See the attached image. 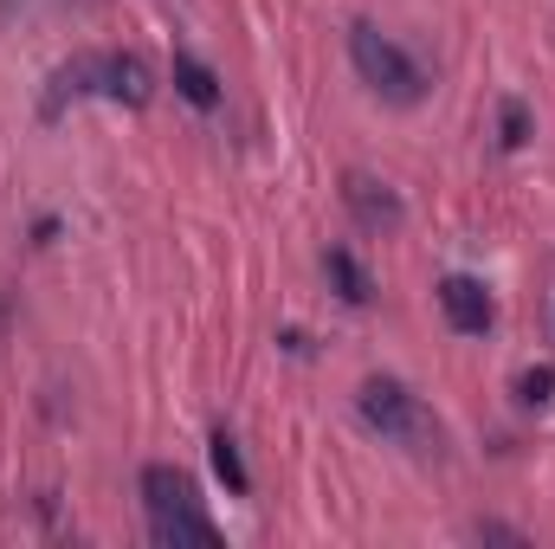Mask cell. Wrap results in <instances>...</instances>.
I'll use <instances>...</instances> for the list:
<instances>
[{
    "label": "cell",
    "instance_id": "cell-1",
    "mask_svg": "<svg viewBox=\"0 0 555 549\" xmlns=\"http://www.w3.org/2000/svg\"><path fill=\"white\" fill-rule=\"evenodd\" d=\"M142 511H149V537L162 549H214L220 544L214 518L194 498V478L175 472V465H149L142 472Z\"/></svg>",
    "mask_w": 555,
    "mask_h": 549
},
{
    "label": "cell",
    "instance_id": "cell-2",
    "mask_svg": "<svg viewBox=\"0 0 555 549\" xmlns=\"http://www.w3.org/2000/svg\"><path fill=\"white\" fill-rule=\"evenodd\" d=\"M356 408H362V420H369L382 439H395V446H414V452H433V446H439V420H433V408L420 401L414 388L388 382V375L362 382Z\"/></svg>",
    "mask_w": 555,
    "mask_h": 549
},
{
    "label": "cell",
    "instance_id": "cell-3",
    "mask_svg": "<svg viewBox=\"0 0 555 549\" xmlns=\"http://www.w3.org/2000/svg\"><path fill=\"white\" fill-rule=\"evenodd\" d=\"M349 59H356L362 85H369L375 98H388V104H401V111L426 98V72H420L382 26H356V33H349Z\"/></svg>",
    "mask_w": 555,
    "mask_h": 549
},
{
    "label": "cell",
    "instance_id": "cell-4",
    "mask_svg": "<svg viewBox=\"0 0 555 549\" xmlns=\"http://www.w3.org/2000/svg\"><path fill=\"white\" fill-rule=\"evenodd\" d=\"M439 310H446V323L459 330V336H485L491 330V291L478 284V278H465V272H452V278H439Z\"/></svg>",
    "mask_w": 555,
    "mask_h": 549
},
{
    "label": "cell",
    "instance_id": "cell-5",
    "mask_svg": "<svg viewBox=\"0 0 555 549\" xmlns=\"http://www.w3.org/2000/svg\"><path fill=\"white\" fill-rule=\"evenodd\" d=\"M343 201H349V214L369 227V233H395L408 214H401V194L388 188V181H375V175H349L343 181Z\"/></svg>",
    "mask_w": 555,
    "mask_h": 549
},
{
    "label": "cell",
    "instance_id": "cell-6",
    "mask_svg": "<svg viewBox=\"0 0 555 549\" xmlns=\"http://www.w3.org/2000/svg\"><path fill=\"white\" fill-rule=\"evenodd\" d=\"M98 78H104V98H117V104H130V111H142V104L155 98V72H149V59H137V52L104 59Z\"/></svg>",
    "mask_w": 555,
    "mask_h": 549
},
{
    "label": "cell",
    "instance_id": "cell-7",
    "mask_svg": "<svg viewBox=\"0 0 555 549\" xmlns=\"http://www.w3.org/2000/svg\"><path fill=\"white\" fill-rule=\"evenodd\" d=\"M175 91H181L194 111H214V104H220V78H214L194 52H181V59H175Z\"/></svg>",
    "mask_w": 555,
    "mask_h": 549
},
{
    "label": "cell",
    "instance_id": "cell-8",
    "mask_svg": "<svg viewBox=\"0 0 555 549\" xmlns=\"http://www.w3.org/2000/svg\"><path fill=\"white\" fill-rule=\"evenodd\" d=\"M323 272H330V284H336L349 304H369V291H375V284H369L362 259H356L349 246H330V253H323Z\"/></svg>",
    "mask_w": 555,
    "mask_h": 549
},
{
    "label": "cell",
    "instance_id": "cell-9",
    "mask_svg": "<svg viewBox=\"0 0 555 549\" xmlns=\"http://www.w3.org/2000/svg\"><path fill=\"white\" fill-rule=\"evenodd\" d=\"M214 472L227 478V491H246L253 478H246V465H240V446H233V433H214Z\"/></svg>",
    "mask_w": 555,
    "mask_h": 549
},
{
    "label": "cell",
    "instance_id": "cell-10",
    "mask_svg": "<svg viewBox=\"0 0 555 549\" xmlns=\"http://www.w3.org/2000/svg\"><path fill=\"white\" fill-rule=\"evenodd\" d=\"M524 137H530V111L517 104V98H504V149H524Z\"/></svg>",
    "mask_w": 555,
    "mask_h": 549
},
{
    "label": "cell",
    "instance_id": "cell-11",
    "mask_svg": "<svg viewBox=\"0 0 555 549\" xmlns=\"http://www.w3.org/2000/svg\"><path fill=\"white\" fill-rule=\"evenodd\" d=\"M517 388H524V401H550V388H555V369H530V375H524Z\"/></svg>",
    "mask_w": 555,
    "mask_h": 549
}]
</instances>
